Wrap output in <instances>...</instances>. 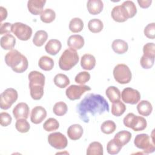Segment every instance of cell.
Wrapping results in <instances>:
<instances>
[{"label":"cell","instance_id":"cell-1","mask_svg":"<svg viewBox=\"0 0 155 155\" xmlns=\"http://www.w3.org/2000/svg\"><path fill=\"white\" fill-rule=\"evenodd\" d=\"M109 104L106 99L98 94H87L78 104L77 112L81 120L88 123L90 116L101 115L104 112L109 111Z\"/></svg>","mask_w":155,"mask_h":155},{"label":"cell","instance_id":"cell-2","mask_svg":"<svg viewBox=\"0 0 155 155\" xmlns=\"http://www.w3.org/2000/svg\"><path fill=\"white\" fill-rule=\"evenodd\" d=\"M6 64L16 73L24 72L28 68V62L27 58L17 50H12L5 56Z\"/></svg>","mask_w":155,"mask_h":155},{"label":"cell","instance_id":"cell-3","mask_svg":"<svg viewBox=\"0 0 155 155\" xmlns=\"http://www.w3.org/2000/svg\"><path fill=\"white\" fill-rule=\"evenodd\" d=\"M30 96L34 100H39L44 94L45 76L38 71H31L28 74Z\"/></svg>","mask_w":155,"mask_h":155},{"label":"cell","instance_id":"cell-4","mask_svg":"<svg viewBox=\"0 0 155 155\" xmlns=\"http://www.w3.org/2000/svg\"><path fill=\"white\" fill-rule=\"evenodd\" d=\"M79 62V55L75 50L66 49L59 59V68L64 71L71 70Z\"/></svg>","mask_w":155,"mask_h":155},{"label":"cell","instance_id":"cell-5","mask_svg":"<svg viewBox=\"0 0 155 155\" xmlns=\"http://www.w3.org/2000/svg\"><path fill=\"white\" fill-rule=\"evenodd\" d=\"M134 143L137 148L143 150L145 153L154 152L155 150L154 130H153L151 136L145 133L137 134L134 138Z\"/></svg>","mask_w":155,"mask_h":155},{"label":"cell","instance_id":"cell-6","mask_svg":"<svg viewBox=\"0 0 155 155\" xmlns=\"http://www.w3.org/2000/svg\"><path fill=\"white\" fill-rule=\"evenodd\" d=\"M125 127L131 128L135 131H142L145 129L147 122L145 119L142 116H136L134 113H128L123 120Z\"/></svg>","mask_w":155,"mask_h":155},{"label":"cell","instance_id":"cell-7","mask_svg":"<svg viewBox=\"0 0 155 155\" xmlns=\"http://www.w3.org/2000/svg\"><path fill=\"white\" fill-rule=\"evenodd\" d=\"M113 76L115 81L121 84L129 83L131 80L132 74L129 67L124 64L116 65L113 69Z\"/></svg>","mask_w":155,"mask_h":155},{"label":"cell","instance_id":"cell-8","mask_svg":"<svg viewBox=\"0 0 155 155\" xmlns=\"http://www.w3.org/2000/svg\"><path fill=\"white\" fill-rule=\"evenodd\" d=\"M17 91L13 88L5 90L0 96V107L2 110H8L18 99Z\"/></svg>","mask_w":155,"mask_h":155},{"label":"cell","instance_id":"cell-9","mask_svg":"<svg viewBox=\"0 0 155 155\" xmlns=\"http://www.w3.org/2000/svg\"><path fill=\"white\" fill-rule=\"evenodd\" d=\"M12 32L21 41L28 40L32 35L31 28L22 22H17L12 24Z\"/></svg>","mask_w":155,"mask_h":155},{"label":"cell","instance_id":"cell-10","mask_svg":"<svg viewBox=\"0 0 155 155\" xmlns=\"http://www.w3.org/2000/svg\"><path fill=\"white\" fill-rule=\"evenodd\" d=\"M48 142L52 147L57 150L64 149L68 144L67 137L60 132L50 134L48 136Z\"/></svg>","mask_w":155,"mask_h":155},{"label":"cell","instance_id":"cell-11","mask_svg":"<svg viewBox=\"0 0 155 155\" xmlns=\"http://www.w3.org/2000/svg\"><path fill=\"white\" fill-rule=\"evenodd\" d=\"M90 90H91V88L87 85H71L66 89L65 94L70 100L74 101L80 99L85 91Z\"/></svg>","mask_w":155,"mask_h":155},{"label":"cell","instance_id":"cell-12","mask_svg":"<svg viewBox=\"0 0 155 155\" xmlns=\"http://www.w3.org/2000/svg\"><path fill=\"white\" fill-rule=\"evenodd\" d=\"M121 97L124 102L134 105L140 101V94L139 91L136 89L127 87L122 90Z\"/></svg>","mask_w":155,"mask_h":155},{"label":"cell","instance_id":"cell-13","mask_svg":"<svg viewBox=\"0 0 155 155\" xmlns=\"http://www.w3.org/2000/svg\"><path fill=\"white\" fill-rule=\"evenodd\" d=\"M111 15L113 19L117 22H125L130 18L127 10L122 4L115 6L112 9Z\"/></svg>","mask_w":155,"mask_h":155},{"label":"cell","instance_id":"cell-14","mask_svg":"<svg viewBox=\"0 0 155 155\" xmlns=\"http://www.w3.org/2000/svg\"><path fill=\"white\" fill-rule=\"evenodd\" d=\"M46 116V110L42 106H36L31 111L30 120L32 123L38 124L41 123Z\"/></svg>","mask_w":155,"mask_h":155},{"label":"cell","instance_id":"cell-15","mask_svg":"<svg viewBox=\"0 0 155 155\" xmlns=\"http://www.w3.org/2000/svg\"><path fill=\"white\" fill-rule=\"evenodd\" d=\"M30 108L28 105L24 102L18 104L13 110V114L16 119H27L29 115Z\"/></svg>","mask_w":155,"mask_h":155},{"label":"cell","instance_id":"cell-16","mask_svg":"<svg viewBox=\"0 0 155 155\" xmlns=\"http://www.w3.org/2000/svg\"><path fill=\"white\" fill-rule=\"evenodd\" d=\"M45 2V0H29L27 2L28 11L34 15H41Z\"/></svg>","mask_w":155,"mask_h":155},{"label":"cell","instance_id":"cell-17","mask_svg":"<svg viewBox=\"0 0 155 155\" xmlns=\"http://www.w3.org/2000/svg\"><path fill=\"white\" fill-rule=\"evenodd\" d=\"M84 39L79 35H73L67 39V45L73 50H79L84 45Z\"/></svg>","mask_w":155,"mask_h":155},{"label":"cell","instance_id":"cell-18","mask_svg":"<svg viewBox=\"0 0 155 155\" xmlns=\"http://www.w3.org/2000/svg\"><path fill=\"white\" fill-rule=\"evenodd\" d=\"M87 7L90 14L96 15L102 11L104 4L101 0H89L87 1Z\"/></svg>","mask_w":155,"mask_h":155},{"label":"cell","instance_id":"cell-19","mask_svg":"<svg viewBox=\"0 0 155 155\" xmlns=\"http://www.w3.org/2000/svg\"><path fill=\"white\" fill-rule=\"evenodd\" d=\"M61 42L59 40L55 39L49 40L45 46L46 52L53 56L58 54L61 50Z\"/></svg>","mask_w":155,"mask_h":155},{"label":"cell","instance_id":"cell-20","mask_svg":"<svg viewBox=\"0 0 155 155\" xmlns=\"http://www.w3.org/2000/svg\"><path fill=\"white\" fill-rule=\"evenodd\" d=\"M83 128L79 124H73L70 125L67 130V135L68 137L76 140L79 139L83 134Z\"/></svg>","mask_w":155,"mask_h":155},{"label":"cell","instance_id":"cell-21","mask_svg":"<svg viewBox=\"0 0 155 155\" xmlns=\"http://www.w3.org/2000/svg\"><path fill=\"white\" fill-rule=\"evenodd\" d=\"M81 65L82 68L86 70L93 69L96 65V59L91 54H84L81 59Z\"/></svg>","mask_w":155,"mask_h":155},{"label":"cell","instance_id":"cell-22","mask_svg":"<svg viewBox=\"0 0 155 155\" xmlns=\"http://www.w3.org/2000/svg\"><path fill=\"white\" fill-rule=\"evenodd\" d=\"M137 110L139 114L143 116H148L151 113L153 107L149 101L142 100L137 104Z\"/></svg>","mask_w":155,"mask_h":155},{"label":"cell","instance_id":"cell-23","mask_svg":"<svg viewBox=\"0 0 155 155\" xmlns=\"http://www.w3.org/2000/svg\"><path fill=\"white\" fill-rule=\"evenodd\" d=\"M111 47L117 54H124L127 51L128 45L127 42L122 39H115L113 41Z\"/></svg>","mask_w":155,"mask_h":155},{"label":"cell","instance_id":"cell-24","mask_svg":"<svg viewBox=\"0 0 155 155\" xmlns=\"http://www.w3.org/2000/svg\"><path fill=\"white\" fill-rule=\"evenodd\" d=\"M16 44L15 38L11 34L5 35L1 38V46L6 50L13 48Z\"/></svg>","mask_w":155,"mask_h":155},{"label":"cell","instance_id":"cell-25","mask_svg":"<svg viewBox=\"0 0 155 155\" xmlns=\"http://www.w3.org/2000/svg\"><path fill=\"white\" fill-rule=\"evenodd\" d=\"M105 94L112 103L119 101L121 97L120 90L114 86H110L108 87L105 91Z\"/></svg>","mask_w":155,"mask_h":155},{"label":"cell","instance_id":"cell-26","mask_svg":"<svg viewBox=\"0 0 155 155\" xmlns=\"http://www.w3.org/2000/svg\"><path fill=\"white\" fill-rule=\"evenodd\" d=\"M86 153L87 155H102L103 147L99 142H93L88 145Z\"/></svg>","mask_w":155,"mask_h":155},{"label":"cell","instance_id":"cell-27","mask_svg":"<svg viewBox=\"0 0 155 155\" xmlns=\"http://www.w3.org/2000/svg\"><path fill=\"white\" fill-rule=\"evenodd\" d=\"M131 138V133L126 130H122L118 132L115 134L114 137V139H115L122 147L128 143L130 142Z\"/></svg>","mask_w":155,"mask_h":155},{"label":"cell","instance_id":"cell-28","mask_svg":"<svg viewBox=\"0 0 155 155\" xmlns=\"http://www.w3.org/2000/svg\"><path fill=\"white\" fill-rule=\"evenodd\" d=\"M39 68L44 71H50L53 69L54 66V61L52 58L47 56L41 57L38 62Z\"/></svg>","mask_w":155,"mask_h":155},{"label":"cell","instance_id":"cell-29","mask_svg":"<svg viewBox=\"0 0 155 155\" xmlns=\"http://www.w3.org/2000/svg\"><path fill=\"white\" fill-rule=\"evenodd\" d=\"M48 38V34L44 30L37 31L33 38V44L37 47H41L45 42Z\"/></svg>","mask_w":155,"mask_h":155},{"label":"cell","instance_id":"cell-30","mask_svg":"<svg viewBox=\"0 0 155 155\" xmlns=\"http://www.w3.org/2000/svg\"><path fill=\"white\" fill-rule=\"evenodd\" d=\"M104 27V24L102 21L99 19H92L88 23V28L89 30L94 33L101 32Z\"/></svg>","mask_w":155,"mask_h":155},{"label":"cell","instance_id":"cell-31","mask_svg":"<svg viewBox=\"0 0 155 155\" xmlns=\"http://www.w3.org/2000/svg\"><path fill=\"white\" fill-rule=\"evenodd\" d=\"M54 84L60 88H64L70 84V79L67 75L62 73L57 74L54 78Z\"/></svg>","mask_w":155,"mask_h":155},{"label":"cell","instance_id":"cell-32","mask_svg":"<svg viewBox=\"0 0 155 155\" xmlns=\"http://www.w3.org/2000/svg\"><path fill=\"white\" fill-rule=\"evenodd\" d=\"M56 18L55 12L51 8H46L44 10L40 15L41 20L44 23H51Z\"/></svg>","mask_w":155,"mask_h":155},{"label":"cell","instance_id":"cell-33","mask_svg":"<svg viewBox=\"0 0 155 155\" xmlns=\"http://www.w3.org/2000/svg\"><path fill=\"white\" fill-rule=\"evenodd\" d=\"M125 105L120 100L113 103L111 106V113L115 116H120L126 111Z\"/></svg>","mask_w":155,"mask_h":155},{"label":"cell","instance_id":"cell-34","mask_svg":"<svg viewBox=\"0 0 155 155\" xmlns=\"http://www.w3.org/2000/svg\"><path fill=\"white\" fill-rule=\"evenodd\" d=\"M84 28V22L79 18H73L69 23V29L73 33H79Z\"/></svg>","mask_w":155,"mask_h":155},{"label":"cell","instance_id":"cell-35","mask_svg":"<svg viewBox=\"0 0 155 155\" xmlns=\"http://www.w3.org/2000/svg\"><path fill=\"white\" fill-rule=\"evenodd\" d=\"M122 147L119 143V142L115 139H113L110 140L107 145V150L108 153L110 154H117Z\"/></svg>","mask_w":155,"mask_h":155},{"label":"cell","instance_id":"cell-36","mask_svg":"<svg viewBox=\"0 0 155 155\" xmlns=\"http://www.w3.org/2000/svg\"><path fill=\"white\" fill-rule=\"evenodd\" d=\"M116 129V124L111 120H108L106 121H104L101 126V130L102 133L107 134H110L113 133Z\"/></svg>","mask_w":155,"mask_h":155},{"label":"cell","instance_id":"cell-37","mask_svg":"<svg viewBox=\"0 0 155 155\" xmlns=\"http://www.w3.org/2000/svg\"><path fill=\"white\" fill-rule=\"evenodd\" d=\"M67 110H68V107L67 104L62 101L56 102L53 108V113L56 116H62L65 114L67 112Z\"/></svg>","mask_w":155,"mask_h":155},{"label":"cell","instance_id":"cell-38","mask_svg":"<svg viewBox=\"0 0 155 155\" xmlns=\"http://www.w3.org/2000/svg\"><path fill=\"white\" fill-rule=\"evenodd\" d=\"M59 127L58 121L53 117L48 118L43 124V128L47 131H55L59 128Z\"/></svg>","mask_w":155,"mask_h":155},{"label":"cell","instance_id":"cell-39","mask_svg":"<svg viewBox=\"0 0 155 155\" xmlns=\"http://www.w3.org/2000/svg\"><path fill=\"white\" fill-rule=\"evenodd\" d=\"M15 127L19 132L24 133L29 131L30 125L25 119H19L16 122Z\"/></svg>","mask_w":155,"mask_h":155},{"label":"cell","instance_id":"cell-40","mask_svg":"<svg viewBox=\"0 0 155 155\" xmlns=\"http://www.w3.org/2000/svg\"><path fill=\"white\" fill-rule=\"evenodd\" d=\"M122 5L125 8L128 15L129 18H131L135 16L137 13V8L134 3L131 1H124Z\"/></svg>","mask_w":155,"mask_h":155},{"label":"cell","instance_id":"cell-41","mask_svg":"<svg viewBox=\"0 0 155 155\" xmlns=\"http://www.w3.org/2000/svg\"><path fill=\"white\" fill-rule=\"evenodd\" d=\"M154 62V57H150L143 55L140 60V65L143 68L150 69L151 68Z\"/></svg>","mask_w":155,"mask_h":155},{"label":"cell","instance_id":"cell-42","mask_svg":"<svg viewBox=\"0 0 155 155\" xmlns=\"http://www.w3.org/2000/svg\"><path fill=\"white\" fill-rule=\"evenodd\" d=\"M90 79V74L87 71H81L75 77L74 81L76 83L84 85Z\"/></svg>","mask_w":155,"mask_h":155},{"label":"cell","instance_id":"cell-43","mask_svg":"<svg viewBox=\"0 0 155 155\" xmlns=\"http://www.w3.org/2000/svg\"><path fill=\"white\" fill-rule=\"evenodd\" d=\"M144 56L155 58V45L153 42H148L144 45L143 47Z\"/></svg>","mask_w":155,"mask_h":155},{"label":"cell","instance_id":"cell-44","mask_svg":"<svg viewBox=\"0 0 155 155\" xmlns=\"http://www.w3.org/2000/svg\"><path fill=\"white\" fill-rule=\"evenodd\" d=\"M144 35L150 39H154L155 38V23L152 22L148 24L144 28Z\"/></svg>","mask_w":155,"mask_h":155},{"label":"cell","instance_id":"cell-45","mask_svg":"<svg viewBox=\"0 0 155 155\" xmlns=\"http://www.w3.org/2000/svg\"><path fill=\"white\" fill-rule=\"evenodd\" d=\"M12 120L11 116L6 112H2L0 114V124L2 127L9 125Z\"/></svg>","mask_w":155,"mask_h":155},{"label":"cell","instance_id":"cell-46","mask_svg":"<svg viewBox=\"0 0 155 155\" xmlns=\"http://www.w3.org/2000/svg\"><path fill=\"white\" fill-rule=\"evenodd\" d=\"M12 24L9 22L1 23L0 25V35L10 34L12 32Z\"/></svg>","mask_w":155,"mask_h":155},{"label":"cell","instance_id":"cell-47","mask_svg":"<svg viewBox=\"0 0 155 155\" xmlns=\"http://www.w3.org/2000/svg\"><path fill=\"white\" fill-rule=\"evenodd\" d=\"M137 2L141 8H147L150 6V5L152 2V1L151 0H145V1L139 0V1H137Z\"/></svg>","mask_w":155,"mask_h":155},{"label":"cell","instance_id":"cell-48","mask_svg":"<svg viewBox=\"0 0 155 155\" xmlns=\"http://www.w3.org/2000/svg\"><path fill=\"white\" fill-rule=\"evenodd\" d=\"M7 16V9L2 6L0 7V17H1V19L0 21L1 22L4 21V19H6Z\"/></svg>","mask_w":155,"mask_h":155}]
</instances>
